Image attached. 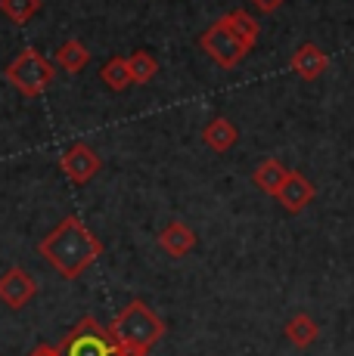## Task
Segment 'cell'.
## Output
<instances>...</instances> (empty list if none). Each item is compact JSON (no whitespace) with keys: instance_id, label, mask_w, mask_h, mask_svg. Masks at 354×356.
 Returning <instances> with one entry per match:
<instances>
[{"instance_id":"6da1fadb","label":"cell","mask_w":354,"mask_h":356,"mask_svg":"<svg viewBox=\"0 0 354 356\" xmlns=\"http://www.w3.org/2000/svg\"><path fill=\"white\" fill-rule=\"evenodd\" d=\"M38 254L44 257L59 276L72 282V279L84 276V270L93 260H100L103 242H100L78 217H66V220H59V227L53 229L50 236L40 238Z\"/></svg>"},{"instance_id":"7a4b0ae2","label":"cell","mask_w":354,"mask_h":356,"mask_svg":"<svg viewBox=\"0 0 354 356\" xmlns=\"http://www.w3.org/2000/svg\"><path fill=\"white\" fill-rule=\"evenodd\" d=\"M118 347V356H149L155 341H162L165 334V323L159 319V313L153 307H146L143 300H131L118 316L109 325Z\"/></svg>"},{"instance_id":"3957f363","label":"cell","mask_w":354,"mask_h":356,"mask_svg":"<svg viewBox=\"0 0 354 356\" xmlns=\"http://www.w3.org/2000/svg\"><path fill=\"white\" fill-rule=\"evenodd\" d=\"M3 74L22 97L35 99L53 84V78H56V65H53L40 50H35V47H25V50L6 65Z\"/></svg>"},{"instance_id":"277c9868","label":"cell","mask_w":354,"mask_h":356,"mask_svg":"<svg viewBox=\"0 0 354 356\" xmlns=\"http://www.w3.org/2000/svg\"><path fill=\"white\" fill-rule=\"evenodd\" d=\"M63 356H118L115 338L106 325H100L93 316H84L59 344Z\"/></svg>"},{"instance_id":"5b68a950","label":"cell","mask_w":354,"mask_h":356,"mask_svg":"<svg viewBox=\"0 0 354 356\" xmlns=\"http://www.w3.org/2000/svg\"><path fill=\"white\" fill-rule=\"evenodd\" d=\"M199 47L206 50V56L221 68H236L249 56V47L224 25V19H217V22H212L206 31H202Z\"/></svg>"},{"instance_id":"8992f818","label":"cell","mask_w":354,"mask_h":356,"mask_svg":"<svg viewBox=\"0 0 354 356\" xmlns=\"http://www.w3.org/2000/svg\"><path fill=\"white\" fill-rule=\"evenodd\" d=\"M59 168H63L66 180L75 183V186H81V183L93 180V177L103 170V161H100V155L93 152L87 143H75L63 152V159H59Z\"/></svg>"},{"instance_id":"52a82bcc","label":"cell","mask_w":354,"mask_h":356,"mask_svg":"<svg viewBox=\"0 0 354 356\" xmlns=\"http://www.w3.org/2000/svg\"><path fill=\"white\" fill-rule=\"evenodd\" d=\"M35 294H38V282L22 266H10V270L0 276V300H3L10 310H22Z\"/></svg>"},{"instance_id":"ba28073f","label":"cell","mask_w":354,"mask_h":356,"mask_svg":"<svg viewBox=\"0 0 354 356\" xmlns=\"http://www.w3.org/2000/svg\"><path fill=\"white\" fill-rule=\"evenodd\" d=\"M314 195H317L314 183H311L305 174H298V170H289L286 183L280 186V193H277V202H280L289 214H302V211L314 202Z\"/></svg>"},{"instance_id":"9c48e42d","label":"cell","mask_w":354,"mask_h":356,"mask_svg":"<svg viewBox=\"0 0 354 356\" xmlns=\"http://www.w3.org/2000/svg\"><path fill=\"white\" fill-rule=\"evenodd\" d=\"M289 68L298 74L302 81H317L320 74L330 68V56L320 50L317 44H302L289 59Z\"/></svg>"},{"instance_id":"30bf717a","label":"cell","mask_w":354,"mask_h":356,"mask_svg":"<svg viewBox=\"0 0 354 356\" xmlns=\"http://www.w3.org/2000/svg\"><path fill=\"white\" fill-rule=\"evenodd\" d=\"M159 248L165 251L168 257H187L190 251L196 248V232L187 227L183 220H171L165 229L159 232Z\"/></svg>"},{"instance_id":"8fae6325","label":"cell","mask_w":354,"mask_h":356,"mask_svg":"<svg viewBox=\"0 0 354 356\" xmlns=\"http://www.w3.org/2000/svg\"><path fill=\"white\" fill-rule=\"evenodd\" d=\"M236 140H240V130L233 127V121L221 118V115L202 127V143H206V146L212 149V152H217V155L230 152V149L236 146Z\"/></svg>"},{"instance_id":"7c38bea8","label":"cell","mask_w":354,"mask_h":356,"mask_svg":"<svg viewBox=\"0 0 354 356\" xmlns=\"http://www.w3.org/2000/svg\"><path fill=\"white\" fill-rule=\"evenodd\" d=\"M286 177H289V168L277 159H264L255 170H252V183H255L261 193H268L274 198H277V193H280V186L286 183Z\"/></svg>"},{"instance_id":"4fadbf2b","label":"cell","mask_w":354,"mask_h":356,"mask_svg":"<svg viewBox=\"0 0 354 356\" xmlns=\"http://www.w3.org/2000/svg\"><path fill=\"white\" fill-rule=\"evenodd\" d=\"M283 334H286V341H289L292 347L305 350V347H311L320 338V325L314 323V316H308V313H295V316L286 323Z\"/></svg>"},{"instance_id":"5bb4252c","label":"cell","mask_w":354,"mask_h":356,"mask_svg":"<svg viewBox=\"0 0 354 356\" xmlns=\"http://www.w3.org/2000/svg\"><path fill=\"white\" fill-rule=\"evenodd\" d=\"M87 59H91V53H87V47L81 44V40H66V44H59L56 53H53V65L69 74H78L81 68L87 65Z\"/></svg>"},{"instance_id":"9a60e30c","label":"cell","mask_w":354,"mask_h":356,"mask_svg":"<svg viewBox=\"0 0 354 356\" xmlns=\"http://www.w3.org/2000/svg\"><path fill=\"white\" fill-rule=\"evenodd\" d=\"M221 19H224V25H227V29L249 47V50L255 47V40H258V22L249 16L246 10H230V13H224Z\"/></svg>"},{"instance_id":"2e32d148","label":"cell","mask_w":354,"mask_h":356,"mask_svg":"<svg viewBox=\"0 0 354 356\" xmlns=\"http://www.w3.org/2000/svg\"><path fill=\"white\" fill-rule=\"evenodd\" d=\"M100 78H103V84L109 87V90H125L128 84H134V74H131V65H128V59L121 56H112L109 63L100 68Z\"/></svg>"},{"instance_id":"e0dca14e","label":"cell","mask_w":354,"mask_h":356,"mask_svg":"<svg viewBox=\"0 0 354 356\" xmlns=\"http://www.w3.org/2000/svg\"><path fill=\"white\" fill-rule=\"evenodd\" d=\"M128 65H131V74H134V84H149V81L155 78V72H159V63H155L153 53L146 50H137L128 56Z\"/></svg>"},{"instance_id":"ac0fdd59","label":"cell","mask_w":354,"mask_h":356,"mask_svg":"<svg viewBox=\"0 0 354 356\" xmlns=\"http://www.w3.org/2000/svg\"><path fill=\"white\" fill-rule=\"evenodd\" d=\"M38 10H40V0H0V13L16 25H25Z\"/></svg>"},{"instance_id":"d6986e66","label":"cell","mask_w":354,"mask_h":356,"mask_svg":"<svg viewBox=\"0 0 354 356\" xmlns=\"http://www.w3.org/2000/svg\"><path fill=\"white\" fill-rule=\"evenodd\" d=\"M283 3H286V0H252V6H255V10H261V13H274V10H280Z\"/></svg>"},{"instance_id":"ffe728a7","label":"cell","mask_w":354,"mask_h":356,"mask_svg":"<svg viewBox=\"0 0 354 356\" xmlns=\"http://www.w3.org/2000/svg\"><path fill=\"white\" fill-rule=\"evenodd\" d=\"M29 356H63L59 353V347H50V344H38L35 350H31Z\"/></svg>"}]
</instances>
